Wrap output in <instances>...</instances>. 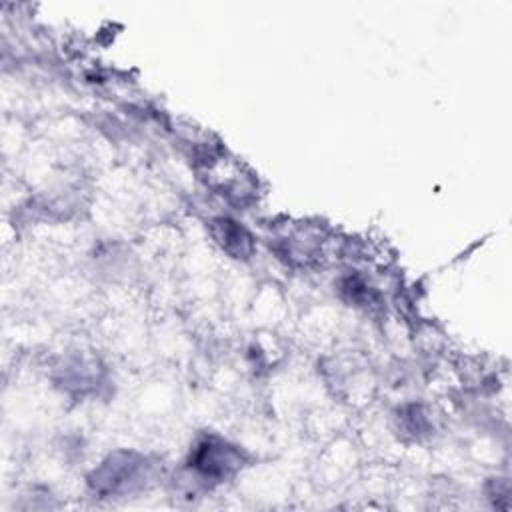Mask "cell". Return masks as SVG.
Segmentation results:
<instances>
[{
	"label": "cell",
	"instance_id": "6da1fadb",
	"mask_svg": "<svg viewBox=\"0 0 512 512\" xmlns=\"http://www.w3.org/2000/svg\"><path fill=\"white\" fill-rule=\"evenodd\" d=\"M206 182L220 190V194L234 198V200H246L252 196V178L242 172V166L224 158V156H210L206 162Z\"/></svg>",
	"mask_w": 512,
	"mask_h": 512
},
{
	"label": "cell",
	"instance_id": "7a4b0ae2",
	"mask_svg": "<svg viewBox=\"0 0 512 512\" xmlns=\"http://www.w3.org/2000/svg\"><path fill=\"white\" fill-rule=\"evenodd\" d=\"M140 466L142 460H136L132 454H118L100 466V470L94 474L92 484L100 492L126 490L138 482Z\"/></svg>",
	"mask_w": 512,
	"mask_h": 512
},
{
	"label": "cell",
	"instance_id": "3957f363",
	"mask_svg": "<svg viewBox=\"0 0 512 512\" xmlns=\"http://www.w3.org/2000/svg\"><path fill=\"white\" fill-rule=\"evenodd\" d=\"M240 464L238 454L224 446V444H214V442H206L200 446V450L196 452L194 458V468L208 478H224L230 472H234Z\"/></svg>",
	"mask_w": 512,
	"mask_h": 512
},
{
	"label": "cell",
	"instance_id": "277c9868",
	"mask_svg": "<svg viewBox=\"0 0 512 512\" xmlns=\"http://www.w3.org/2000/svg\"><path fill=\"white\" fill-rule=\"evenodd\" d=\"M212 232L216 242L234 258H248L252 252L250 234L230 218H218L212 222Z\"/></svg>",
	"mask_w": 512,
	"mask_h": 512
}]
</instances>
